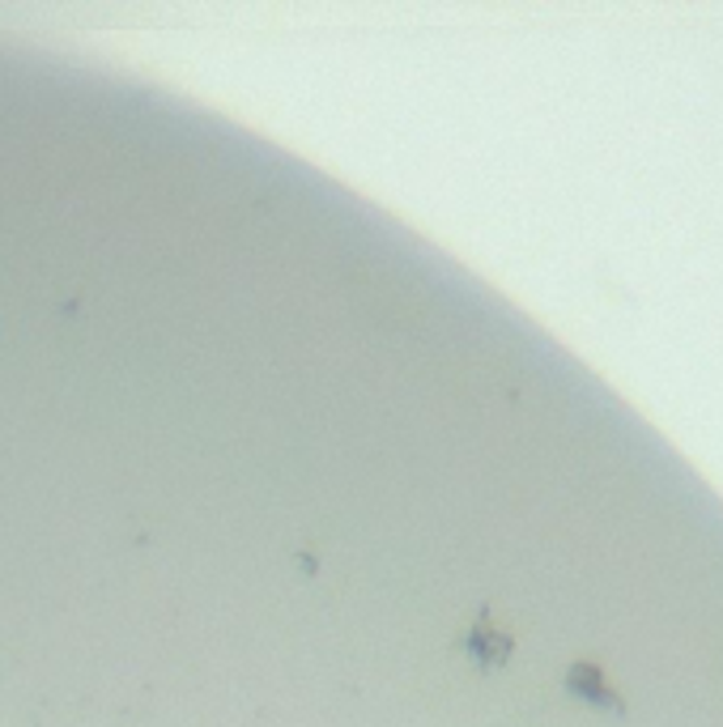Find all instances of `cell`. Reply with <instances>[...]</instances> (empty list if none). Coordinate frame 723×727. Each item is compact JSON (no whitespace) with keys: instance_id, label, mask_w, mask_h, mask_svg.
<instances>
[{"instance_id":"1","label":"cell","mask_w":723,"mask_h":727,"mask_svg":"<svg viewBox=\"0 0 723 727\" xmlns=\"http://www.w3.org/2000/svg\"><path fill=\"white\" fill-rule=\"evenodd\" d=\"M567 689L570 693H579L583 702H592V706H605V711H613V715H625L621 693L609 685V680H605V668H600V664H592V660H579V664L570 668Z\"/></svg>"},{"instance_id":"2","label":"cell","mask_w":723,"mask_h":727,"mask_svg":"<svg viewBox=\"0 0 723 727\" xmlns=\"http://www.w3.org/2000/svg\"><path fill=\"white\" fill-rule=\"evenodd\" d=\"M472 651H477L485 664H503V660L511 655V634L490 629V625H477V629H472Z\"/></svg>"}]
</instances>
